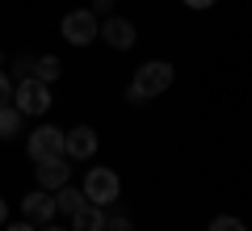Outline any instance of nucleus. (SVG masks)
<instances>
[{
	"instance_id": "6e6552de",
	"label": "nucleus",
	"mask_w": 252,
	"mask_h": 231,
	"mask_svg": "<svg viewBox=\"0 0 252 231\" xmlns=\"http://www.w3.org/2000/svg\"><path fill=\"white\" fill-rule=\"evenodd\" d=\"M21 219H30L34 227L51 223L55 219V194H46V189H30V194L21 198Z\"/></svg>"
},
{
	"instance_id": "0eeeda50",
	"label": "nucleus",
	"mask_w": 252,
	"mask_h": 231,
	"mask_svg": "<svg viewBox=\"0 0 252 231\" xmlns=\"http://www.w3.org/2000/svg\"><path fill=\"white\" fill-rule=\"evenodd\" d=\"M101 147L97 131L93 126H72V131H63V156L67 160H93Z\"/></svg>"
},
{
	"instance_id": "f03ea898",
	"label": "nucleus",
	"mask_w": 252,
	"mask_h": 231,
	"mask_svg": "<svg viewBox=\"0 0 252 231\" xmlns=\"http://www.w3.org/2000/svg\"><path fill=\"white\" fill-rule=\"evenodd\" d=\"M13 109H17L21 118H42L46 109H51V84L34 80V76L17 80L13 84Z\"/></svg>"
},
{
	"instance_id": "f257e3e1",
	"label": "nucleus",
	"mask_w": 252,
	"mask_h": 231,
	"mask_svg": "<svg viewBox=\"0 0 252 231\" xmlns=\"http://www.w3.org/2000/svg\"><path fill=\"white\" fill-rule=\"evenodd\" d=\"M172 80H177V67H172L168 59H147L143 67H135V80L126 84V101H130V105H147V101H156L160 93H168Z\"/></svg>"
},
{
	"instance_id": "4468645a",
	"label": "nucleus",
	"mask_w": 252,
	"mask_h": 231,
	"mask_svg": "<svg viewBox=\"0 0 252 231\" xmlns=\"http://www.w3.org/2000/svg\"><path fill=\"white\" fill-rule=\"evenodd\" d=\"M206 231H248V227H244V223L235 219V214H215Z\"/></svg>"
},
{
	"instance_id": "ddd939ff",
	"label": "nucleus",
	"mask_w": 252,
	"mask_h": 231,
	"mask_svg": "<svg viewBox=\"0 0 252 231\" xmlns=\"http://www.w3.org/2000/svg\"><path fill=\"white\" fill-rule=\"evenodd\" d=\"M21 126H26V118H21L17 109H13V105H0V139L21 134Z\"/></svg>"
},
{
	"instance_id": "412c9836",
	"label": "nucleus",
	"mask_w": 252,
	"mask_h": 231,
	"mask_svg": "<svg viewBox=\"0 0 252 231\" xmlns=\"http://www.w3.org/2000/svg\"><path fill=\"white\" fill-rule=\"evenodd\" d=\"M38 231H72V227H63V223H55V219H51V223H42Z\"/></svg>"
},
{
	"instance_id": "dca6fc26",
	"label": "nucleus",
	"mask_w": 252,
	"mask_h": 231,
	"mask_svg": "<svg viewBox=\"0 0 252 231\" xmlns=\"http://www.w3.org/2000/svg\"><path fill=\"white\" fill-rule=\"evenodd\" d=\"M105 231H135V223L126 214H105Z\"/></svg>"
},
{
	"instance_id": "aec40b11",
	"label": "nucleus",
	"mask_w": 252,
	"mask_h": 231,
	"mask_svg": "<svg viewBox=\"0 0 252 231\" xmlns=\"http://www.w3.org/2000/svg\"><path fill=\"white\" fill-rule=\"evenodd\" d=\"M4 231H38V227H34V223H30V219H21V223H9V227H4Z\"/></svg>"
},
{
	"instance_id": "423d86ee",
	"label": "nucleus",
	"mask_w": 252,
	"mask_h": 231,
	"mask_svg": "<svg viewBox=\"0 0 252 231\" xmlns=\"http://www.w3.org/2000/svg\"><path fill=\"white\" fill-rule=\"evenodd\" d=\"M97 38L105 46H114V51H130L139 42V30H135V21H126V17H105L97 26Z\"/></svg>"
},
{
	"instance_id": "f8f14e48",
	"label": "nucleus",
	"mask_w": 252,
	"mask_h": 231,
	"mask_svg": "<svg viewBox=\"0 0 252 231\" xmlns=\"http://www.w3.org/2000/svg\"><path fill=\"white\" fill-rule=\"evenodd\" d=\"M30 76L34 80H42V84H55L63 76V63L55 59V55H34V63H30Z\"/></svg>"
},
{
	"instance_id": "9b49d317",
	"label": "nucleus",
	"mask_w": 252,
	"mask_h": 231,
	"mask_svg": "<svg viewBox=\"0 0 252 231\" xmlns=\"http://www.w3.org/2000/svg\"><path fill=\"white\" fill-rule=\"evenodd\" d=\"M80 206H84V194H80V189L72 185V181L55 189V214H67V219H72V214L80 210Z\"/></svg>"
},
{
	"instance_id": "1a4fd4ad",
	"label": "nucleus",
	"mask_w": 252,
	"mask_h": 231,
	"mask_svg": "<svg viewBox=\"0 0 252 231\" xmlns=\"http://www.w3.org/2000/svg\"><path fill=\"white\" fill-rule=\"evenodd\" d=\"M34 177H38V189L55 194L59 185H67V181H72V168H67V156H55V160H38Z\"/></svg>"
},
{
	"instance_id": "f3484780",
	"label": "nucleus",
	"mask_w": 252,
	"mask_h": 231,
	"mask_svg": "<svg viewBox=\"0 0 252 231\" xmlns=\"http://www.w3.org/2000/svg\"><path fill=\"white\" fill-rule=\"evenodd\" d=\"M0 105H13V76L0 67Z\"/></svg>"
},
{
	"instance_id": "7ed1b4c3",
	"label": "nucleus",
	"mask_w": 252,
	"mask_h": 231,
	"mask_svg": "<svg viewBox=\"0 0 252 231\" xmlns=\"http://www.w3.org/2000/svg\"><path fill=\"white\" fill-rule=\"evenodd\" d=\"M80 194H84V202H93V206H114L118 194H122V181H118L114 168H89Z\"/></svg>"
},
{
	"instance_id": "6ab92c4d",
	"label": "nucleus",
	"mask_w": 252,
	"mask_h": 231,
	"mask_svg": "<svg viewBox=\"0 0 252 231\" xmlns=\"http://www.w3.org/2000/svg\"><path fill=\"white\" fill-rule=\"evenodd\" d=\"M181 4H185V9H198V13H202V9H210L215 0H181Z\"/></svg>"
},
{
	"instance_id": "9d476101",
	"label": "nucleus",
	"mask_w": 252,
	"mask_h": 231,
	"mask_svg": "<svg viewBox=\"0 0 252 231\" xmlns=\"http://www.w3.org/2000/svg\"><path fill=\"white\" fill-rule=\"evenodd\" d=\"M72 231H105V206L84 202L80 210L72 214Z\"/></svg>"
},
{
	"instance_id": "20e7f679",
	"label": "nucleus",
	"mask_w": 252,
	"mask_h": 231,
	"mask_svg": "<svg viewBox=\"0 0 252 231\" xmlns=\"http://www.w3.org/2000/svg\"><path fill=\"white\" fill-rule=\"evenodd\" d=\"M97 26H101V17H93L89 9H72V13H63L59 34L67 38L72 46H93V38H97Z\"/></svg>"
},
{
	"instance_id": "2eb2a0df",
	"label": "nucleus",
	"mask_w": 252,
	"mask_h": 231,
	"mask_svg": "<svg viewBox=\"0 0 252 231\" xmlns=\"http://www.w3.org/2000/svg\"><path fill=\"white\" fill-rule=\"evenodd\" d=\"M30 63H34V55H17V59H13V71H9V76H13V84L30 76Z\"/></svg>"
},
{
	"instance_id": "39448f33",
	"label": "nucleus",
	"mask_w": 252,
	"mask_h": 231,
	"mask_svg": "<svg viewBox=\"0 0 252 231\" xmlns=\"http://www.w3.org/2000/svg\"><path fill=\"white\" fill-rule=\"evenodd\" d=\"M26 156H30L34 164L63 156V131H59V126H38V131L26 139Z\"/></svg>"
},
{
	"instance_id": "a211bd4d",
	"label": "nucleus",
	"mask_w": 252,
	"mask_h": 231,
	"mask_svg": "<svg viewBox=\"0 0 252 231\" xmlns=\"http://www.w3.org/2000/svg\"><path fill=\"white\" fill-rule=\"evenodd\" d=\"M109 9H114V0H93L89 13H93V17H101V13H109Z\"/></svg>"
},
{
	"instance_id": "4be33fe9",
	"label": "nucleus",
	"mask_w": 252,
	"mask_h": 231,
	"mask_svg": "<svg viewBox=\"0 0 252 231\" xmlns=\"http://www.w3.org/2000/svg\"><path fill=\"white\" fill-rule=\"evenodd\" d=\"M4 223H9V202L0 198V227H4Z\"/></svg>"
}]
</instances>
